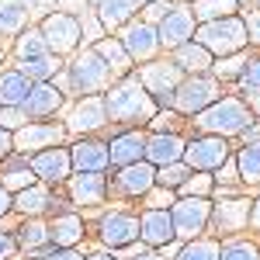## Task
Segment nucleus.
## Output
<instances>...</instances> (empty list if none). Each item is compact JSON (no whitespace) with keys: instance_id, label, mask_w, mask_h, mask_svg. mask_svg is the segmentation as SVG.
Masks as SVG:
<instances>
[{"instance_id":"1","label":"nucleus","mask_w":260,"mask_h":260,"mask_svg":"<svg viewBox=\"0 0 260 260\" xmlns=\"http://www.w3.org/2000/svg\"><path fill=\"white\" fill-rule=\"evenodd\" d=\"M104 111L108 121L118 125H132V121H149L156 115V101L146 94V87L139 83V77H125L121 83H115L104 94Z\"/></svg>"},{"instance_id":"2","label":"nucleus","mask_w":260,"mask_h":260,"mask_svg":"<svg viewBox=\"0 0 260 260\" xmlns=\"http://www.w3.org/2000/svg\"><path fill=\"white\" fill-rule=\"evenodd\" d=\"M253 121L250 115V108L236 98H219L215 104H208L205 111L198 115V125L205 136H222V139H229V136H240L243 128Z\"/></svg>"},{"instance_id":"3","label":"nucleus","mask_w":260,"mask_h":260,"mask_svg":"<svg viewBox=\"0 0 260 260\" xmlns=\"http://www.w3.org/2000/svg\"><path fill=\"white\" fill-rule=\"evenodd\" d=\"M198 45L201 49H208L212 56H236L243 52V45H246V24L243 18H219V21H205L198 28Z\"/></svg>"},{"instance_id":"4","label":"nucleus","mask_w":260,"mask_h":260,"mask_svg":"<svg viewBox=\"0 0 260 260\" xmlns=\"http://www.w3.org/2000/svg\"><path fill=\"white\" fill-rule=\"evenodd\" d=\"M66 80L73 87V94H98V90H104L108 80H111V66L101 59L94 49H83V52L73 56Z\"/></svg>"},{"instance_id":"5","label":"nucleus","mask_w":260,"mask_h":260,"mask_svg":"<svg viewBox=\"0 0 260 260\" xmlns=\"http://www.w3.org/2000/svg\"><path fill=\"white\" fill-rule=\"evenodd\" d=\"M42 39L49 45V56H70V52H77V45H80V18H73V14H49V18L39 24Z\"/></svg>"},{"instance_id":"6","label":"nucleus","mask_w":260,"mask_h":260,"mask_svg":"<svg viewBox=\"0 0 260 260\" xmlns=\"http://www.w3.org/2000/svg\"><path fill=\"white\" fill-rule=\"evenodd\" d=\"M219 101V83L205 73H194V77H184L180 87L174 90V108L184 111V115H201L208 104Z\"/></svg>"},{"instance_id":"7","label":"nucleus","mask_w":260,"mask_h":260,"mask_svg":"<svg viewBox=\"0 0 260 260\" xmlns=\"http://www.w3.org/2000/svg\"><path fill=\"white\" fill-rule=\"evenodd\" d=\"M212 219V201L208 198H180L170 205V222L177 240H194Z\"/></svg>"},{"instance_id":"8","label":"nucleus","mask_w":260,"mask_h":260,"mask_svg":"<svg viewBox=\"0 0 260 260\" xmlns=\"http://www.w3.org/2000/svg\"><path fill=\"white\" fill-rule=\"evenodd\" d=\"M180 80H184V73L174 62H149V66H142V73H139V83L146 87V94L163 101V104L174 101V90L180 87Z\"/></svg>"},{"instance_id":"9","label":"nucleus","mask_w":260,"mask_h":260,"mask_svg":"<svg viewBox=\"0 0 260 260\" xmlns=\"http://www.w3.org/2000/svg\"><path fill=\"white\" fill-rule=\"evenodd\" d=\"M118 42H121V49L128 52L132 62H149L160 52V35H156V28L146 24V21H128Z\"/></svg>"},{"instance_id":"10","label":"nucleus","mask_w":260,"mask_h":260,"mask_svg":"<svg viewBox=\"0 0 260 260\" xmlns=\"http://www.w3.org/2000/svg\"><path fill=\"white\" fill-rule=\"evenodd\" d=\"M225 160H229V146L222 136H201L184 146V163L191 170H215Z\"/></svg>"},{"instance_id":"11","label":"nucleus","mask_w":260,"mask_h":260,"mask_svg":"<svg viewBox=\"0 0 260 260\" xmlns=\"http://www.w3.org/2000/svg\"><path fill=\"white\" fill-rule=\"evenodd\" d=\"M194 14H191V7H184V4H174V11L167 14V18L156 24V35H160V45L167 49H177L184 42L194 39Z\"/></svg>"},{"instance_id":"12","label":"nucleus","mask_w":260,"mask_h":260,"mask_svg":"<svg viewBox=\"0 0 260 260\" xmlns=\"http://www.w3.org/2000/svg\"><path fill=\"white\" fill-rule=\"evenodd\" d=\"M101 240L104 246L118 250V246H132L139 240V219L136 215H125V212H111L101 219Z\"/></svg>"},{"instance_id":"13","label":"nucleus","mask_w":260,"mask_h":260,"mask_svg":"<svg viewBox=\"0 0 260 260\" xmlns=\"http://www.w3.org/2000/svg\"><path fill=\"white\" fill-rule=\"evenodd\" d=\"M184 146L187 142L180 136H174V132H156L153 139H146V156L142 160L149 167H170V163L184 160Z\"/></svg>"},{"instance_id":"14","label":"nucleus","mask_w":260,"mask_h":260,"mask_svg":"<svg viewBox=\"0 0 260 260\" xmlns=\"http://www.w3.org/2000/svg\"><path fill=\"white\" fill-rule=\"evenodd\" d=\"M62 108V90L56 83H31V94L24 98L21 111L28 118H49Z\"/></svg>"},{"instance_id":"15","label":"nucleus","mask_w":260,"mask_h":260,"mask_svg":"<svg viewBox=\"0 0 260 260\" xmlns=\"http://www.w3.org/2000/svg\"><path fill=\"white\" fill-rule=\"evenodd\" d=\"M108 125V111H104V98H83L70 118H66V128L70 132H98Z\"/></svg>"},{"instance_id":"16","label":"nucleus","mask_w":260,"mask_h":260,"mask_svg":"<svg viewBox=\"0 0 260 260\" xmlns=\"http://www.w3.org/2000/svg\"><path fill=\"white\" fill-rule=\"evenodd\" d=\"M66 136V128H59V125H24V128H18L11 139H14V149H21V153H28V149H52L56 142Z\"/></svg>"},{"instance_id":"17","label":"nucleus","mask_w":260,"mask_h":260,"mask_svg":"<svg viewBox=\"0 0 260 260\" xmlns=\"http://www.w3.org/2000/svg\"><path fill=\"white\" fill-rule=\"evenodd\" d=\"M139 240L146 246H167L174 240V222H170V208H149L139 219Z\"/></svg>"},{"instance_id":"18","label":"nucleus","mask_w":260,"mask_h":260,"mask_svg":"<svg viewBox=\"0 0 260 260\" xmlns=\"http://www.w3.org/2000/svg\"><path fill=\"white\" fill-rule=\"evenodd\" d=\"M31 170H35V177H42V180H66V177H70V170H73L70 149H56V146H52V149L35 153Z\"/></svg>"},{"instance_id":"19","label":"nucleus","mask_w":260,"mask_h":260,"mask_svg":"<svg viewBox=\"0 0 260 260\" xmlns=\"http://www.w3.org/2000/svg\"><path fill=\"white\" fill-rule=\"evenodd\" d=\"M146 156V136L142 132H125L108 142V163L111 167H132Z\"/></svg>"},{"instance_id":"20","label":"nucleus","mask_w":260,"mask_h":260,"mask_svg":"<svg viewBox=\"0 0 260 260\" xmlns=\"http://www.w3.org/2000/svg\"><path fill=\"white\" fill-rule=\"evenodd\" d=\"M118 191L121 194H149L153 187H156V170L149 167L146 160H139V163H132V167H121V174H118Z\"/></svg>"},{"instance_id":"21","label":"nucleus","mask_w":260,"mask_h":260,"mask_svg":"<svg viewBox=\"0 0 260 260\" xmlns=\"http://www.w3.org/2000/svg\"><path fill=\"white\" fill-rule=\"evenodd\" d=\"M108 194V184H104V174H77L70 177V198L90 208V205H101Z\"/></svg>"},{"instance_id":"22","label":"nucleus","mask_w":260,"mask_h":260,"mask_svg":"<svg viewBox=\"0 0 260 260\" xmlns=\"http://www.w3.org/2000/svg\"><path fill=\"white\" fill-rule=\"evenodd\" d=\"M136 11H139V0H98V7H94V14L104 24V31L125 28L136 18Z\"/></svg>"},{"instance_id":"23","label":"nucleus","mask_w":260,"mask_h":260,"mask_svg":"<svg viewBox=\"0 0 260 260\" xmlns=\"http://www.w3.org/2000/svg\"><path fill=\"white\" fill-rule=\"evenodd\" d=\"M70 160H73V167L80 174H104V167H108V146L83 139L70 149Z\"/></svg>"},{"instance_id":"24","label":"nucleus","mask_w":260,"mask_h":260,"mask_svg":"<svg viewBox=\"0 0 260 260\" xmlns=\"http://www.w3.org/2000/svg\"><path fill=\"white\" fill-rule=\"evenodd\" d=\"M212 215H215L219 233H240L246 225V219H250V201H243V198L219 201V205H212Z\"/></svg>"},{"instance_id":"25","label":"nucleus","mask_w":260,"mask_h":260,"mask_svg":"<svg viewBox=\"0 0 260 260\" xmlns=\"http://www.w3.org/2000/svg\"><path fill=\"white\" fill-rule=\"evenodd\" d=\"M31 94V80L21 70H4L0 73V108H21Z\"/></svg>"},{"instance_id":"26","label":"nucleus","mask_w":260,"mask_h":260,"mask_svg":"<svg viewBox=\"0 0 260 260\" xmlns=\"http://www.w3.org/2000/svg\"><path fill=\"white\" fill-rule=\"evenodd\" d=\"M174 66H180V73H205L208 66H212V52L208 49H201L198 42H184V45H177L174 49Z\"/></svg>"},{"instance_id":"27","label":"nucleus","mask_w":260,"mask_h":260,"mask_svg":"<svg viewBox=\"0 0 260 260\" xmlns=\"http://www.w3.org/2000/svg\"><path fill=\"white\" fill-rule=\"evenodd\" d=\"M80 236H83L80 215H59V219L49 225V240L56 243V250H70V246H77Z\"/></svg>"},{"instance_id":"28","label":"nucleus","mask_w":260,"mask_h":260,"mask_svg":"<svg viewBox=\"0 0 260 260\" xmlns=\"http://www.w3.org/2000/svg\"><path fill=\"white\" fill-rule=\"evenodd\" d=\"M28 7L21 0H0V35H21L28 24Z\"/></svg>"},{"instance_id":"29","label":"nucleus","mask_w":260,"mask_h":260,"mask_svg":"<svg viewBox=\"0 0 260 260\" xmlns=\"http://www.w3.org/2000/svg\"><path fill=\"white\" fill-rule=\"evenodd\" d=\"M14 56H18L21 62L49 56V45H45V39H42V31H39V28H24L18 39H14Z\"/></svg>"},{"instance_id":"30","label":"nucleus","mask_w":260,"mask_h":260,"mask_svg":"<svg viewBox=\"0 0 260 260\" xmlns=\"http://www.w3.org/2000/svg\"><path fill=\"white\" fill-rule=\"evenodd\" d=\"M240 11V4L236 0H194V7H191V14L194 21H219V18H233Z\"/></svg>"},{"instance_id":"31","label":"nucleus","mask_w":260,"mask_h":260,"mask_svg":"<svg viewBox=\"0 0 260 260\" xmlns=\"http://www.w3.org/2000/svg\"><path fill=\"white\" fill-rule=\"evenodd\" d=\"M49 201H52V198H49V191L39 187V184H31V187H24V191L14 194V208L24 212V215H39V212L49 208Z\"/></svg>"},{"instance_id":"32","label":"nucleus","mask_w":260,"mask_h":260,"mask_svg":"<svg viewBox=\"0 0 260 260\" xmlns=\"http://www.w3.org/2000/svg\"><path fill=\"white\" fill-rule=\"evenodd\" d=\"M94 52H98L101 59L111 66V73H125V70L132 66V59H128V52L121 49L118 39H101L98 45H94Z\"/></svg>"},{"instance_id":"33","label":"nucleus","mask_w":260,"mask_h":260,"mask_svg":"<svg viewBox=\"0 0 260 260\" xmlns=\"http://www.w3.org/2000/svg\"><path fill=\"white\" fill-rule=\"evenodd\" d=\"M236 170H240V180L246 184H260V142H246L236 156Z\"/></svg>"},{"instance_id":"34","label":"nucleus","mask_w":260,"mask_h":260,"mask_svg":"<svg viewBox=\"0 0 260 260\" xmlns=\"http://www.w3.org/2000/svg\"><path fill=\"white\" fill-rule=\"evenodd\" d=\"M18 70H21V73H24L31 83H49L52 77H56V70H59V59H56V56H42V59L21 62Z\"/></svg>"},{"instance_id":"35","label":"nucleus","mask_w":260,"mask_h":260,"mask_svg":"<svg viewBox=\"0 0 260 260\" xmlns=\"http://www.w3.org/2000/svg\"><path fill=\"white\" fill-rule=\"evenodd\" d=\"M35 180H39V177H35L31 163L11 160V163H7V174H4V180H0V184H4L7 191H24V187H31Z\"/></svg>"},{"instance_id":"36","label":"nucleus","mask_w":260,"mask_h":260,"mask_svg":"<svg viewBox=\"0 0 260 260\" xmlns=\"http://www.w3.org/2000/svg\"><path fill=\"white\" fill-rule=\"evenodd\" d=\"M177 260H219V243L191 240L184 250H177Z\"/></svg>"},{"instance_id":"37","label":"nucleus","mask_w":260,"mask_h":260,"mask_svg":"<svg viewBox=\"0 0 260 260\" xmlns=\"http://www.w3.org/2000/svg\"><path fill=\"white\" fill-rule=\"evenodd\" d=\"M191 174H194V170L180 160V163H170V167H160V170H156V184L170 191V187H180V184L191 177Z\"/></svg>"},{"instance_id":"38","label":"nucleus","mask_w":260,"mask_h":260,"mask_svg":"<svg viewBox=\"0 0 260 260\" xmlns=\"http://www.w3.org/2000/svg\"><path fill=\"white\" fill-rule=\"evenodd\" d=\"M219 260H260L257 243H229L219 250Z\"/></svg>"},{"instance_id":"39","label":"nucleus","mask_w":260,"mask_h":260,"mask_svg":"<svg viewBox=\"0 0 260 260\" xmlns=\"http://www.w3.org/2000/svg\"><path fill=\"white\" fill-rule=\"evenodd\" d=\"M215 66V73H219L222 80H240V73H243V66H246V56H222L219 62H212Z\"/></svg>"},{"instance_id":"40","label":"nucleus","mask_w":260,"mask_h":260,"mask_svg":"<svg viewBox=\"0 0 260 260\" xmlns=\"http://www.w3.org/2000/svg\"><path fill=\"white\" fill-rule=\"evenodd\" d=\"M18 233H21V243H24V246H42V243L49 240V225H42L39 219L24 222Z\"/></svg>"},{"instance_id":"41","label":"nucleus","mask_w":260,"mask_h":260,"mask_svg":"<svg viewBox=\"0 0 260 260\" xmlns=\"http://www.w3.org/2000/svg\"><path fill=\"white\" fill-rule=\"evenodd\" d=\"M212 191V177H205V174H191V177L180 184V194L184 198H205Z\"/></svg>"},{"instance_id":"42","label":"nucleus","mask_w":260,"mask_h":260,"mask_svg":"<svg viewBox=\"0 0 260 260\" xmlns=\"http://www.w3.org/2000/svg\"><path fill=\"white\" fill-rule=\"evenodd\" d=\"M240 87L246 94L260 90V56L257 59H246V66H243V73H240Z\"/></svg>"},{"instance_id":"43","label":"nucleus","mask_w":260,"mask_h":260,"mask_svg":"<svg viewBox=\"0 0 260 260\" xmlns=\"http://www.w3.org/2000/svg\"><path fill=\"white\" fill-rule=\"evenodd\" d=\"M24 125H28V115L21 108H0V128L4 132H18Z\"/></svg>"},{"instance_id":"44","label":"nucleus","mask_w":260,"mask_h":260,"mask_svg":"<svg viewBox=\"0 0 260 260\" xmlns=\"http://www.w3.org/2000/svg\"><path fill=\"white\" fill-rule=\"evenodd\" d=\"M83 35H87L90 42L104 39V24L98 21V14H87V11H83V18H80V39H83Z\"/></svg>"},{"instance_id":"45","label":"nucleus","mask_w":260,"mask_h":260,"mask_svg":"<svg viewBox=\"0 0 260 260\" xmlns=\"http://www.w3.org/2000/svg\"><path fill=\"white\" fill-rule=\"evenodd\" d=\"M170 11H174V4H167V0H153V4H146V18H142V21L156 28V24L170 14Z\"/></svg>"},{"instance_id":"46","label":"nucleus","mask_w":260,"mask_h":260,"mask_svg":"<svg viewBox=\"0 0 260 260\" xmlns=\"http://www.w3.org/2000/svg\"><path fill=\"white\" fill-rule=\"evenodd\" d=\"M243 24H246V42H257L260 45V11H246Z\"/></svg>"},{"instance_id":"47","label":"nucleus","mask_w":260,"mask_h":260,"mask_svg":"<svg viewBox=\"0 0 260 260\" xmlns=\"http://www.w3.org/2000/svg\"><path fill=\"white\" fill-rule=\"evenodd\" d=\"M14 250H18V240H14V236H7V233H0V260L14 257Z\"/></svg>"},{"instance_id":"48","label":"nucleus","mask_w":260,"mask_h":260,"mask_svg":"<svg viewBox=\"0 0 260 260\" xmlns=\"http://www.w3.org/2000/svg\"><path fill=\"white\" fill-rule=\"evenodd\" d=\"M42 260H83V257L73 250V246H70V250H52L49 257H42Z\"/></svg>"},{"instance_id":"49","label":"nucleus","mask_w":260,"mask_h":260,"mask_svg":"<svg viewBox=\"0 0 260 260\" xmlns=\"http://www.w3.org/2000/svg\"><path fill=\"white\" fill-rule=\"evenodd\" d=\"M11 208H14V198H11V191H7V187L0 184V219H4V215H7Z\"/></svg>"},{"instance_id":"50","label":"nucleus","mask_w":260,"mask_h":260,"mask_svg":"<svg viewBox=\"0 0 260 260\" xmlns=\"http://www.w3.org/2000/svg\"><path fill=\"white\" fill-rule=\"evenodd\" d=\"M240 136H243V139H246V142H260V121H250V125L243 128Z\"/></svg>"},{"instance_id":"51","label":"nucleus","mask_w":260,"mask_h":260,"mask_svg":"<svg viewBox=\"0 0 260 260\" xmlns=\"http://www.w3.org/2000/svg\"><path fill=\"white\" fill-rule=\"evenodd\" d=\"M233 174H240V170H236V160H225L219 167V180H236Z\"/></svg>"},{"instance_id":"52","label":"nucleus","mask_w":260,"mask_h":260,"mask_svg":"<svg viewBox=\"0 0 260 260\" xmlns=\"http://www.w3.org/2000/svg\"><path fill=\"white\" fill-rule=\"evenodd\" d=\"M11 136H14V132H4V128H0V156H7V153L14 149V139H11Z\"/></svg>"},{"instance_id":"53","label":"nucleus","mask_w":260,"mask_h":260,"mask_svg":"<svg viewBox=\"0 0 260 260\" xmlns=\"http://www.w3.org/2000/svg\"><path fill=\"white\" fill-rule=\"evenodd\" d=\"M250 225H253V229H260V201H253V208H250Z\"/></svg>"},{"instance_id":"54","label":"nucleus","mask_w":260,"mask_h":260,"mask_svg":"<svg viewBox=\"0 0 260 260\" xmlns=\"http://www.w3.org/2000/svg\"><path fill=\"white\" fill-rule=\"evenodd\" d=\"M253 111L260 115V90H253V94H250V115H253Z\"/></svg>"},{"instance_id":"55","label":"nucleus","mask_w":260,"mask_h":260,"mask_svg":"<svg viewBox=\"0 0 260 260\" xmlns=\"http://www.w3.org/2000/svg\"><path fill=\"white\" fill-rule=\"evenodd\" d=\"M87 260H118V257H111V253H94V257H87Z\"/></svg>"},{"instance_id":"56","label":"nucleus","mask_w":260,"mask_h":260,"mask_svg":"<svg viewBox=\"0 0 260 260\" xmlns=\"http://www.w3.org/2000/svg\"><path fill=\"white\" fill-rule=\"evenodd\" d=\"M132 260H163V257H156V253H139V257H132Z\"/></svg>"},{"instance_id":"57","label":"nucleus","mask_w":260,"mask_h":260,"mask_svg":"<svg viewBox=\"0 0 260 260\" xmlns=\"http://www.w3.org/2000/svg\"><path fill=\"white\" fill-rule=\"evenodd\" d=\"M236 4H260V0H236Z\"/></svg>"},{"instance_id":"58","label":"nucleus","mask_w":260,"mask_h":260,"mask_svg":"<svg viewBox=\"0 0 260 260\" xmlns=\"http://www.w3.org/2000/svg\"><path fill=\"white\" fill-rule=\"evenodd\" d=\"M139 4H153V0H139Z\"/></svg>"},{"instance_id":"59","label":"nucleus","mask_w":260,"mask_h":260,"mask_svg":"<svg viewBox=\"0 0 260 260\" xmlns=\"http://www.w3.org/2000/svg\"><path fill=\"white\" fill-rule=\"evenodd\" d=\"M0 62H4V49H0Z\"/></svg>"}]
</instances>
